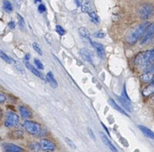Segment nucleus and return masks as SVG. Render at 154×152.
I'll return each mask as SVG.
<instances>
[{
	"label": "nucleus",
	"mask_w": 154,
	"mask_h": 152,
	"mask_svg": "<svg viewBox=\"0 0 154 152\" xmlns=\"http://www.w3.org/2000/svg\"><path fill=\"white\" fill-rule=\"evenodd\" d=\"M154 60V49L143 51L136 57L134 63L137 67L142 69H147Z\"/></svg>",
	"instance_id": "1"
},
{
	"label": "nucleus",
	"mask_w": 154,
	"mask_h": 152,
	"mask_svg": "<svg viewBox=\"0 0 154 152\" xmlns=\"http://www.w3.org/2000/svg\"><path fill=\"white\" fill-rule=\"evenodd\" d=\"M149 25V22H143L139 24L127 38V42L130 44H134L144 34L146 28Z\"/></svg>",
	"instance_id": "2"
},
{
	"label": "nucleus",
	"mask_w": 154,
	"mask_h": 152,
	"mask_svg": "<svg viewBox=\"0 0 154 152\" xmlns=\"http://www.w3.org/2000/svg\"><path fill=\"white\" fill-rule=\"evenodd\" d=\"M137 13L140 18L146 20L152 15L154 13V7L150 4H143L139 7Z\"/></svg>",
	"instance_id": "3"
},
{
	"label": "nucleus",
	"mask_w": 154,
	"mask_h": 152,
	"mask_svg": "<svg viewBox=\"0 0 154 152\" xmlns=\"http://www.w3.org/2000/svg\"><path fill=\"white\" fill-rule=\"evenodd\" d=\"M23 127L26 130V132L29 133V134L33 136H37L40 133L41 127L38 124L35 123L31 121H26L23 124Z\"/></svg>",
	"instance_id": "4"
},
{
	"label": "nucleus",
	"mask_w": 154,
	"mask_h": 152,
	"mask_svg": "<svg viewBox=\"0 0 154 152\" xmlns=\"http://www.w3.org/2000/svg\"><path fill=\"white\" fill-rule=\"evenodd\" d=\"M19 123V117L17 114L14 112L8 111L5 114V126L6 127H15Z\"/></svg>",
	"instance_id": "5"
},
{
	"label": "nucleus",
	"mask_w": 154,
	"mask_h": 152,
	"mask_svg": "<svg viewBox=\"0 0 154 152\" xmlns=\"http://www.w3.org/2000/svg\"><path fill=\"white\" fill-rule=\"evenodd\" d=\"M38 145L40 146L41 150L44 151H53L55 149V145L54 142H52L50 140L46 139H41L38 142Z\"/></svg>",
	"instance_id": "6"
},
{
	"label": "nucleus",
	"mask_w": 154,
	"mask_h": 152,
	"mask_svg": "<svg viewBox=\"0 0 154 152\" xmlns=\"http://www.w3.org/2000/svg\"><path fill=\"white\" fill-rule=\"evenodd\" d=\"M154 35V22L152 24L149 25L148 27L146 28V31H145L144 34H143V39H142L141 42L140 44L143 45V44H146V42L149 40H150Z\"/></svg>",
	"instance_id": "7"
},
{
	"label": "nucleus",
	"mask_w": 154,
	"mask_h": 152,
	"mask_svg": "<svg viewBox=\"0 0 154 152\" xmlns=\"http://www.w3.org/2000/svg\"><path fill=\"white\" fill-rule=\"evenodd\" d=\"M116 99H117L118 101L119 102V103L122 105V106L123 107L124 109H125V110L128 111V112H133V106H131L130 100H125L123 97H118V96H116Z\"/></svg>",
	"instance_id": "8"
},
{
	"label": "nucleus",
	"mask_w": 154,
	"mask_h": 152,
	"mask_svg": "<svg viewBox=\"0 0 154 152\" xmlns=\"http://www.w3.org/2000/svg\"><path fill=\"white\" fill-rule=\"evenodd\" d=\"M2 148L5 150V151L8 152H20L23 151L22 148L15 145L14 144H11V143H5V144L2 145Z\"/></svg>",
	"instance_id": "9"
},
{
	"label": "nucleus",
	"mask_w": 154,
	"mask_h": 152,
	"mask_svg": "<svg viewBox=\"0 0 154 152\" xmlns=\"http://www.w3.org/2000/svg\"><path fill=\"white\" fill-rule=\"evenodd\" d=\"M91 45L92 46L95 48V51L97 52V55L99 56L101 58H103L105 55V51H104V47L103 45H102L101 43H99V42H92L91 41Z\"/></svg>",
	"instance_id": "10"
},
{
	"label": "nucleus",
	"mask_w": 154,
	"mask_h": 152,
	"mask_svg": "<svg viewBox=\"0 0 154 152\" xmlns=\"http://www.w3.org/2000/svg\"><path fill=\"white\" fill-rule=\"evenodd\" d=\"M99 134H100V138H101L102 142H103V144H104L105 145L107 146V147L109 148L112 151H114V152L117 151V149L116 148L115 146L112 144V142L109 141V139L107 138V136H106L105 135L103 132H100L99 133Z\"/></svg>",
	"instance_id": "11"
},
{
	"label": "nucleus",
	"mask_w": 154,
	"mask_h": 152,
	"mask_svg": "<svg viewBox=\"0 0 154 152\" xmlns=\"http://www.w3.org/2000/svg\"><path fill=\"white\" fill-rule=\"evenodd\" d=\"M138 128L140 131L142 132V133L146 136L147 138L150 139L154 140V132L152 131L151 130H149V128L143 126V125H138Z\"/></svg>",
	"instance_id": "12"
},
{
	"label": "nucleus",
	"mask_w": 154,
	"mask_h": 152,
	"mask_svg": "<svg viewBox=\"0 0 154 152\" xmlns=\"http://www.w3.org/2000/svg\"><path fill=\"white\" fill-rule=\"evenodd\" d=\"M108 103H109V106H110L112 108H113L115 110H116L117 112H120V113H122V115H126V116H128V115L126 113V112H125V111L124 110V109L121 108L120 106H119V105L117 104V103L114 101L113 99L109 98V100H108Z\"/></svg>",
	"instance_id": "13"
},
{
	"label": "nucleus",
	"mask_w": 154,
	"mask_h": 152,
	"mask_svg": "<svg viewBox=\"0 0 154 152\" xmlns=\"http://www.w3.org/2000/svg\"><path fill=\"white\" fill-rule=\"evenodd\" d=\"M80 54L82 56V58L87 61L88 63H91L92 64V58H91V55L90 54V51L86 48H83L80 50Z\"/></svg>",
	"instance_id": "14"
},
{
	"label": "nucleus",
	"mask_w": 154,
	"mask_h": 152,
	"mask_svg": "<svg viewBox=\"0 0 154 152\" xmlns=\"http://www.w3.org/2000/svg\"><path fill=\"white\" fill-rule=\"evenodd\" d=\"M46 79L48 81V84L50 85V86L52 88H57L58 85H57V81L55 80L54 79V75H53L52 72H48L46 75Z\"/></svg>",
	"instance_id": "15"
},
{
	"label": "nucleus",
	"mask_w": 154,
	"mask_h": 152,
	"mask_svg": "<svg viewBox=\"0 0 154 152\" xmlns=\"http://www.w3.org/2000/svg\"><path fill=\"white\" fill-rule=\"evenodd\" d=\"M81 9H82V12L84 13L90 12L91 10V0H82Z\"/></svg>",
	"instance_id": "16"
},
{
	"label": "nucleus",
	"mask_w": 154,
	"mask_h": 152,
	"mask_svg": "<svg viewBox=\"0 0 154 152\" xmlns=\"http://www.w3.org/2000/svg\"><path fill=\"white\" fill-rule=\"evenodd\" d=\"M25 66H26V67L27 68L33 75H35V76H37V77L38 78H42V75H41L40 72H38V69H37L35 66H33L32 65H31L30 63H28L27 61H26V63H25Z\"/></svg>",
	"instance_id": "17"
},
{
	"label": "nucleus",
	"mask_w": 154,
	"mask_h": 152,
	"mask_svg": "<svg viewBox=\"0 0 154 152\" xmlns=\"http://www.w3.org/2000/svg\"><path fill=\"white\" fill-rule=\"evenodd\" d=\"M19 111H20V113L21 115L22 118H30L32 116L31 115L32 114H31L30 111L27 108L24 107V106H19Z\"/></svg>",
	"instance_id": "18"
},
{
	"label": "nucleus",
	"mask_w": 154,
	"mask_h": 152,
	"mask_svg": "<svg viewBox=\"0 0 154 152\" xmlns=\"http://www.w3.org/2000/svg\"><path fill=\"white\" fill-rule=\"evenodd\" d=\"M2 7L7 13H11L13 11L12 5L8 0H4L3 2H2Z\"/></svg>",
	"instance_id": "19"
},
{
	"label": "nucleus",
	"mask_w": 154,
	"mask_h": 152,
	"mask_svg": "<svg viewBox=\"0 0 154 152\" xmlns=\"http://www.w3.org/2000/svg\"><path fill=\"white\" fill-rule=\"evenodd\" d=\"M0 58H2V60L5 62V63H8V64H11L14 62V60L11 58V57H8L6 54H5L4 51H2V50H0Z\"/></svg>",
	"instance_id": "20"
},
{
	"label": "nucleus",
	"mask_w": 154,
	"mask_h": 152,
	"mask_svg": "<svg viewBox=\"0 0 154 152\" xmlns=\"http://www.w3.org/2000/svg\"><path fill=\"white\" fill-rule=\"evenodd\" d=\"M17 23H18V26L21 30H25L26 29V25H25V20L23 17L19 14H17Z\"/></svg>",
	"instance_id": "21"
},
{
	"label": "nucleus",
	"mask_w": 154,
	"mask_h": 152,
	"mask_svg": "<svg viewBox=\"0 0 154 152\" xmlns=\"http://www.w3.org/2000/svg\"><path fill=\"white\" fill-rule=\"evenodd\" d=\"M79 34L83 37V38H85V39H90V33L89 32H88L87 28L80 27L79 29Z\"/></svg>",
	"instance_id": "22"
},
{
	"label": "nucleus",
	"mask_w": 154,
	"mask_h": 152,
	"mask_svg": "<svg viewBox=\"0 0 154 152\" xmlns=\"http://www.w3.org/2000/svg\"><path fill=\"white\" fill-rule=\"evenodd\" d=\"M88 15H89L90 20L92 23H95V24H97L99 23V17L95 12L94 11H90L88 12Z\"/></svg>",
	"instance_id": "23"
},
{
	"label": "nucleus",
	"mask_w": 154,
	"mask_h": 152,
	"mask_svg": "<svg viewBox=\"0 0 154 152\" xmlns=\"http://www.w3.org/2000/svg\"><path fill=\"white\" fill-rule=\"evenodd\" d=\"M153 92H154V85H152V84H150L147 88H146L144 90H143V94L146 97V96L150 95V94Z\"/></svg>",
	"instance_id": "24"
},
{
	"label": "nucleus",
	"mask_w": 154,
	"mask_h": 152,
	"mask_svg": "<svg viewBox=\"0 0 154 152\" xmlns=\"http://www.w3.org/2000/svg\"><path fill=\"white\" fill-rule=\"evenodd\" d=\"M32 48H33L34 51H36L39 55L42 56V54H43V52H42V48H41V47L39 46V45H38V43H36V42H33V43H32Z\"/></svg>",
	"instance_id": "25"
},
{
	"label": "nucleus",
	"mask_w": 154,
	"mask_h": 152,
	"mask_svg": "<svg viewBox=\"0 0 154 152\" xmlns=\"http://www.w3.org/2000/svg\"><path fill=\"white\" fill-rule=\"evenodd\" d=\"M34 64H35V66L38 69H41V70H42V69H44V66L43 64H42V62L40 61V60H38V58H35L34 59Z\"/></svg>",
	"instance_id": "26"
},
{
	"label": "nucleus",
	"mask_w": 154,
	"mask_h": 152,
	"mask_svg": "<svg viewBox=\"0 0 154 152\" xmlns=\"http://www.w3.org/2000/svg\"><path fill=\"white\" fill-rule=\"evenodd\" d=\"M64 140H65V142H66V144L69 145V147H70L71 148H72V149H76V146H75V143H74L70 139L66 137V138L64 139Z\"/></svg>",
	"instance_id": "27"
},
{
	"label": "nucleus",
	"mask_w": 154,
	"mask_h": 152,
	"mask_svg": "<svg viewBox=\"0 0 154 152\" xmlns=\"http://www.w3.org/2000/svg\"><path fill=\"white\" fill-rule=\"evenodd\" d=\"M14 66H15L16 69H17L19 72H20V73L21 74H24V70H23V67H22V66L20 65V63H17V62L14 61Z\"/></svg>",
	"instance_id": "28"
},
{
	"label": "nucleus",
	"mask_w": 154,
	"mask_h": 152,
	"mask_svg": "<svg viewBox=\"0 0 154 152\" xmlns=\"http://www.w3.org/2000/svg\"><path fill=\"white\" fill-rule=\"evenodd\" d=\"M13 138L14 139H20L23 136V133L21 132L20 130H17V131H14L13 132Z\"/></svg>",
	"instance_id": "29"
},
{
	"label": "nucleus",
	"mask_w": 154,
	"mask_h": 152,
	"mask_svg": "<svg viewBox=\"0 0 154 152\" xmlns=\"http://www.w3.org/2000/svg\"><path fill=\"white\" fill-rule=\"evenodd\" d=\"M56 31H57V33L60 35H63L65 34V32H66L64 29H63V27L59 26V25H57V26H56Z\"/></svg>",
	"instance_id": "30"
},
{
	"label": "nucleus",
	"mask_w": 154,
	"mask_h": 152,
	"mask_svg": "<svg viewBox=\"0 0 154 152\" xmlns=\"http://www.w3.org/2000/svg\"><path fill=\"white\" fill-rule=\"evenodd\" d=\"M87 131H88V135H89V136L91 137V139L94 140H94L96 139V137H95V135H94V132H93L92 130H91V128L88 127V128H87Z\"/></svg>",
	"instance_id": "31"
},
{
	"label": "nucleus",
	"mask_w": 154,
	"mask_h": 152,
	"mask_svg": "<svg viewBox=\"0 0 154 152\" xmlns=\"http://www.w3.org/2000/svg\"><path fill=\"white\" fill-rule=\"evenodd\" d=\"M38 11L40 14H43L44 12H45V11H46V8H45V5H43V4H40V5H38Z\"/></svg>",
	"instance_id": "32"
},
{
	"label": "nucleus",
	"mask_w": 154,
	"mask_h": 152,
	"mask_svg": "<svg viewBox=\"0 0 154 152\" xmlns=\"http://www.w3.org/2000/svg\"><path fill=\"white\" fill-rule=\"evenodd\" d=\"M94 35H95L97 38H99V39H103L105 36V33L103 32H102V31H98L97 32H96V34Z\"/></svg>",
	"instance_id": "33"
},
{
	"label": "nucleus",
	"mask_w": 154,
	"mask_h": 152,
	"mask_svg": "<svg viewBox=\"0 0 154 152\" xmlns=\"http://www.w3.org/2000/svg\"><path fill=\"white\" fill-rule=\"evenodd\" d=\"M8 26H9V28L11 29H14V28H15V23H14L13 20H11V21H10L9 23H8Z\"/></svg>",
	"instance_id": "34"
},
{
	"label": "nucleus",
	"mask_w": 154,
	"mask_h": 152,
	"mask_svg": "<svg viewBox=\"0 0 154 152\" xmlns=\"http://www.w3.org/2000/svg\"><path fill=\"white\" fill-rule=\"evenodd\" d=\"M5 100H6V97H5V96L2 94H0V103H4Z\"/></svg>",
	"instance_id": "35"
},
{
	"label": "nucleus",
	"mask_w": 154,
	"mask_h": 152,
	"mask_svg": "<svg viewBox=\"0 0 154 152\" xmlns=\"http://www.w3.org/2000/svg\"><path fill=\"white\" fill-rule=\"evenodd\" d=\"M147 70L149 72H152L154 71V60H153V61H152V64L150 65V66H149V67L147 69Z\"/></svg>",
	"instance_id": "36"
},
{
	"label": "nucleus",
	"mask_w": 154,
	"mask_h": 152,
	"mask_svg": "<svg viewBox=\"0 0 154 152\" xmlns=\"http://www.w3.org/2000/svg\"><path fill=\"white\" fill-rule=\"evenodd\" d=\"M29 58H30V54H26V55H25V57H24L25 61H28V60H29Z\"/></svg>",
	"instance_id": "37"
},
{
	"label": "nucleus",
	"mask_w": 154,
	"mask_h": 152,
	"mask_svg": "<svg viewBox=\"0 0 154 152\" xmlns=\"http://www.w3.org/2000/svg\"><path fill=\"white\" fill-rule=\"evenodd\" d=\"M74 1H75V5H76L77 7H79V5H80V4H79V0H74Z\"/></svg>",
	"instance_id": "38"
},
{
	"label": "nucleus",
	"mask_w": 154,
	"mask_h": 152,
	"mask_svg": "<svg viewBox=\"0 0 154 152\" xmlns=\"http://www.w3.org/2000/svg\"><path fill=\"white\" fill-rule=\"evenodd\" d=\"M150 84H152V85H154V75L152 76V79H151V83Z\"/></svg>",
	"instance_id": "39"
},
{
	"label": "nucleus",
	"mask_w": 154,
	"mask_h": 152,
	"mask_svg": "<svg viewBox=\"0 0 154 152\" xmlns=\"http://www.w3.org/2000/svg\"><path fill=\"white\" fill-rule=\"evenodd\" d=\"M41 1H42V0H34V2H35V3H37V2H41Z\"/></svg>",
	"instance_id": "40"
},
{
	"label": "nucleus",
	"mask_w": 154,
	"mask_h": 152,
	"mask_svg": "<svg viewBox=\"0 0 154 152\" xmlns=\"http://www.w3.org/2000/svg\"><path fill=\"white\" fill-rule=\"evenodd\" d=\"M1 116H2V111L0 109V118H1Z\"/></svg>",
	"instance_id": "41"
}]
</instances>
